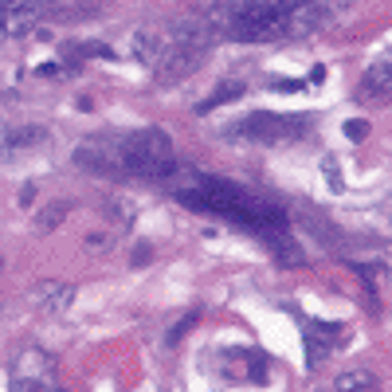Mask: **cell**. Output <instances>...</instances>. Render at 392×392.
<instances>
[{"mask_svg": "<svg viewBox=\"0 0 392 392\" xmlns=\"http://www.w3.org/2000/svg\"><path fill=\"white\" fill-rule=\"evenodd\" d=\"M118 153H122V177L161 181V177H173V173H177L173 141L157 126L134 130V134H118Z\"/></svg>", "mask_w": 392, "mask_h": 392, "instance_id": "6da1fadb", "label": "cell"}, {"mask_svg": "<svg viewBox=\"0 0 392 392\" xmlns=\"http://www.w3.org/2000/svg\"><path fill=\"white\" fill-rule=\"evenodd\" d=\"M228 137L259 141V146H291L298 137H306V118H294V114H247L244 122L228 126Z\"/></svg>", "mask_w": 392, "mask_h": 392, "instance_id": "7a4b0ae2", "label": "cell"}, {"mask_svg": "<svg viewBox=\"0 0 392 392\" xmlns=\"http://www.w3.org/2000/svg\"><path fill=\"white\" fill-rule=\"evenodd\" d=\"M75 165L98 177H122V153H118V134H95L83 146H75Z\"/></svg>", "mask_w": 392, "mask_h": 392, "instance_id": "3957f363", "label": "cell"}, {"mask_svg": "<svg viewBox=\"0 0 392 392\" xmlns=\"http://www.w3.org/2000/svg\"><path fill=\"white\" fill-rule=\"evenodd\" d=\"M204 55H208V48H196V43H165V51H161V59L153 63L157 67V83L161 86H173L181 83V79H188V75L204 63Z\"/></svg>", "mask_w": 392, "mask_h": 392, "instance_id": "277c9868", "label": "cell"}, {"mask_svg": "<svg viewBox=\"0 0 392 392\" xmlns=\"http://www.w3.org/2000/svg\"><path fill=\"white\" fill-rule=\"evenodd\" d=\"M333 16V0H302L286 12V24H282V39H302L310 32H318L326 20Z\"/></svg>", "mask_w": 392, "mask_h": 392, "instance_id": "5b68a950", "label": "cell"}, {"mask_svg": "<svg viewBox=\"0 0 392 392\" xmlns=\"http://www.w3.org/2000/svg\"><path fill=\"white\" fill-rule=\"evenodd\" d=\"M95 12V0H43L39 4V20L48 24H75V20H90Z\"/></svg>", "mask_w": 392, "mask_h": 392, "instance_id": "8992f818", "label": "cell"}, {"mask_svg": "<svg viewBox=\"0 0 392 392\" xmlns=\"http://www.w3.org/2000/svg\"><path fill=\"white\" fill-rule=\"evenodd\" d=\"M165 43H169V36H165V28L149 24V28H137L134 32V59L137 63H153L161 59V51H165Z\"/></svg>", "mask_w": 392, "mask_h": 392, "instance_id": "52a82bcc", "label": "cell"}, {"mask_svg": "<svg viewBox=\"0 0 392 392\" xmlns=\"http://www.w3.org/2000/svg\"><path fill=\"white\" fill-rule=\"evenodd\" d=\"M389 95H392V67H389V59H380L361 79V98H369V102L380 106V102H389Z\"/></svg>", "mask_w": 392, "mask_h": 392, "instance_id": "ba28073f", "label": "cell"}, {"mask_svg": "<svg viewBox=\"0 0 392 392\" xmlns=\"http://www.w3.org/2000/svg\"><path fill=\"white\" fill-rule=\"evenodd\" d=\"M330 337L333 326H318V322H306V349H310V365H322L330 357Z\"/></svg>", "mask_w": 392, "mask_h": 392, "instance_id": "9c48e42d", "label": "cell"}, {"mask_svg": "<svg viewBox=\"0 0 392 392\" xmlns=\"http://www.w3.org/2000/svg\"><path fill=\"white\" fill-rule=\"evenodd\" d=\"M244 95H247V86L239 83V79H228V83H220L204 102H196V114H208V110H216L224 102H235V98H244Z\"/></svg>", "mask_w": 392, "mask_h": 392, "instance_id": "30bf717a", "label": "cell"}, {"mask_svg": "<svg viewBox=\"0 0 392 392\" xmlns=\"http://www.w3.org/2000/svg\"><path fill=\"white\" fill-rule=\"evenodd\" d=\"M75 298V286H67V282H48L43 291H39V306L48 310V314H63V310L71 306Z\"/></svg>", "mask_w": 392, "mask_h": 392, "instance_id": "8fae6325", "label": "cell"}, {"mask_svg": "<svg viewBox=\"0 0 392 392\" xmlns=\"http://www.w3.org/2000/svg\"><path fill=\"white\" fill-rule=\"evenodd\" d=\"M48 373H51V357H48V353H39V349H24V353H20V365H16L12 377L48 380Z\"/></svg>", "mask_w": 392, "mask_h": 392, "instance_id": "7c38bea8", "label": "cell"}, {"mask_svg": "<svg viewBox=\"0 0 392 392\" xmlns=\"http://www.w3.org/2000/svg\"><path fill=\"white\" fill-rule=\"evenodd\" d=\"M333 392H377V377L365 369H349L333 380Z\"/></svg>", "mask_w": 392, "mask_h": 392, "instance_id": "4fadbf2b", "label": "cell"}, {"mask_svg": "<svg viewBox=\"0 0 392 392\" xmlns=\"http://www.w3.org/2000/svg\"><path fill=\"white\" fill-rule=\"evenodd\" d=\"M67 216H71V204H67V200H55V204H48V208L36 212V228L39 232H55Z\"/></svg>", "mask_w": 392, "mask_h": 392, "instance_id": "5bb4252c", "label": "cell"}, {"mask_svg": "<svg viewBox=\"0 0 392 392\" xmlns=\"http://www.w3.org/2000/svg\"><path fill=\"white\" fill-rule=\"evenodd\" d=\"M196 322H200V310H188V314H184V318L177 322L173 330H169V345H177V342H181V337H184V333H188V330H193Z\"/></svg>", "mask_w": 392, "mask_h": 392, "instance_id": "9a60e30c", "label": "cell"}, {"mask_svg": "<svg viewBox=\"0 0 392 392\" xmlns=\"http://www.w3.org/2000/svg\"><path fill=\"white\" fill-rule=\"evenodd\" d=\"M345 137H349V141H365V137H369V122H365V118H349V122H345Z\"/></svg>", "mask_w": 392, "mask_h": 392, "instance_id": "2e32d148", "label": "cell"}, {"mask_svg": "<svg viewBox=\"0 0 392 392\" xmlns=\"http://www.w3.org/2000/svg\"><path fill=\"white\" fill-rule=\"evenodd\" d=\"M48 380H36V377H12V392H43Z\"/></svg>", "mask_w": 392, "mask_h": 392, "instance_id": "e0dca14e", "label": "cell"}, {"mask_svg": "<svg viewBox=\"0 0 392 392\" xmlns=\"http://www.w3.org/2000/svg\"><path fill=\"white\" fill-rule=\"evenodd\" d=\"M130 263H134V267H146V263H153V247H149V244H137Z\"/></svg>", "mask_w": 392, "mask_h": 392, "instance_id": "ac0fdd59", "label": "cell"}, {"mask_svg": "<svg viewBox=\"0 0 392 392\" xmlns=\"http://www.w3.org/2000/svg\"><path fill=\"white\" fill-rule=\"evenodd\" d=\"M36 75H39V79H59V75H63V67H59V63H39V67H36Z\"/></svg>", "mask_w": 392, "mask_h": 392, "instance_id": "d6986e66", "label": "cell"}, {"mask_svg": "<svg viewBox=\"0 0 392 392\" xmlns=\"http://www.w3.org/2000/svg\"><path fill=\"white\" fill-rule=\"evenodd\" d=\"M322 165H326V177L333 181V188H342V177H337V161H333V157H326Z\"/></svg>", "mask_w": 392, "mask_h": 392, "instance_id": "ffe728a7", "label": "cell"}, {"mask_svg": "<svg viewBox=\"0 0 392 392\" xmlns=\"http://www.w3.org/2000/svg\"><path fill=\"white\" fill-rule=\"evenodd\" d=\"M263 373H267V361H263V357H251V380H263Z\"/></svg>", "mask_w": 392, "mask_h": 392, "instance_id": "44dd1931", "label": "cell"}, {"mask_svg": "<svg viewBox=\"0 0 392 392\" xmlns=\"http://www.w3.org/2000/svg\"><path fill=\"white\" fill-rule=\"evenodd\" d=\"M275 90H302L306 83H294V79H279V83H271Z\"/></svg>", "mask_w": 392, "mask_h": 392, "instance_id": "7402d4cb", "label": "cell"}, {"mask_svg": "<svg viewBox=\"0 0 392 392\" xmlns=\"http://www.w3.org/2000/svg\"><path fill=\"white\" fill-rule=\"evenodd\" d=\"M32 200H36V184H24V193H20V204H24V208H28Z\"/></svg>", "mask_w": 392, "mask_h": 392, "instance_id": "603a6c76", "label": "cell"}, {"mask_svg": "<svg viewBox=\"0 0 392 392\" xmlns=\"http://www.w3.org/2000/svg\"><path fill=\"white\" fill-rule=\"evenodd\" d=\"M75 106H79V110H83V114H90V110H95V98H75Z\"/></svg>", "mask_w": 392, "mask_h": 392, "instance_id": "cb8c5ba5", "label": "cell"}, {"mask_svg": "<svg viewBox=\"0 0 392 392\" xmlns=\"http://www.w3.org/2000/svg\"><path fill=\"white\" fill-rule=\"evenodd\" d=\"M43 392H67V389H59V384H48V389H43Z\"/></svg>", "mask_w": 392, "mask_h": 392, "instance_id": "d4e9b609", "label": "cell"}]
</instances>
